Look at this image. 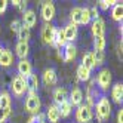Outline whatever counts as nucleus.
<instances>
[{"instance_id":"0eeeda50","label":"nucleus","mask_w":123,"mask_h":123,"mask_svg":"<svg viewBox=\"0 0 123 123\" xmlns=\"http://www.w3.org/2000/svg\"><path fill=\"white\" fill-rule=\"evenodd\" d=\"M55 5L52 3V2H45L42 5V9H40V13H42V18L43 21H46V22H50L52 19H54V16H55Z\"/></svg>"},{"instance_id":"4468645a","label":"nucleus","mask_w":123,"mask_h":123,"mask_svg":"<svg viewBox=\"0 0 123 123\" xmlns=\"http://www.w3.org/2000/svg\"><path fill=\"white\" fill-rule=\"evenodd\" d=\"M30 74H33V65L28 59H19L18 62V76L22 79H27Z\"/></svg>"},{"instance_id":"7c9ffc66","label":"nucleus","mask_w":123,"mask_h":123,"mask_svg":"<svg viewBox=\"0 0 123 123\" xmlns=\"http://www.w3.org/2000/svg\"><path fill=\"white\" fill-rule=\"evenodd\" d=\"M91 12H89V7H82V24L87 25L91 24Z\"/></svg>"},{"instance_id":"37998d69","label":"nucleus","mask_w":123,"mask_h":123,"mask_svg":"<svg viewBox=\"0 0 123 123\" xmlns=\"http://www.w3.org/2000/svg\"><path fill=\"white\" fill-rule=\"evenodd\" d=\"M89 123H101V122H99L98 119H96V120H93V122H89Z\"/></svg>"},{"instance_id":"a878e982","label":"nucleus","mask_w":123,"mask_h":123,"mask_svg":"<svg viewBox=\"0 0 123 123\" xmlns=\"http://www.w3.org/2000/svg\"><path fill=\"white\" fill-rule=\"evenodd\" d=\"M67 45V42H65V37H64V33L62 30H56L55 33V40H54V46L61 49V48H64Z\"/></svg>"},{"instance_id":"aec40b11","label":"nucleus","mask_w":123,"mask_h":123,"mask_svg":"<svg viewBox=\"0 0 123 123\" xmlns=\"http://www.w3.org/2000/svg\"><path fill=\"white\" fill-rule=\"evenodd\" d=\"M0 108L5 110L12 108V95L7 91H2V93H0Z\"/></svg>"},{"instance_id":"e433bc0d","label":"nucleus","mask_w":123,"mask_h":123,"mask_svg":"<svg viewBox=\"0 0 123 123\" xmlns=\"http://www.w3.org/2000/svg\"><path fill=\"white\" fill-rule=\"evenodd\" d=\"M18 9L24 13L25 11H27V2L25 0H19V5H18Z\"/></svg>"},{"instance_id":"f8f14e48","label":"nucleus","mask_w":123,"mask_h":123,"mask_svg":"<svg viewBox=\"0 0 123 123\" xmlns=\"http://www.w3.org/2000/svg\"><path fill=\"white\" fill-rule=\"evenodd\" d=\"M62 49L64 50L61 52V54H62V59L65 61V62H71V61L76 59V56H77V48L73 45V43H67Z\"/></svg>"},{"instance_id":"f257e3e1","label":"nucleus","mask_w":123,"mask_h":123,"mask_svg":"<svg viewBox=\"0 0 123 123\" xmlns=\"http://www.w3.org/2000/svg\"><path fill=\"white\" fill-rule=\"evenodd\" d=\"M95 111H96V119L101 123L108 120L111 116V104L107 96H101L98 102H95Z\"/></svg>"},{"instance_id":"79ce46f5","label":"nucleus","mask_w":123,"mask_h":123,"mask_svg":"<svg viewBox=\"0 0 123 123\" xmlns=\"http://www.w3.org/2000/svg\"><path fill=\"white\" fill-rule=\"evenodd\" d=\"M12 5H13V6H16V7H18V5H19V0H13V2H12Z\"/></svg>"},{"instance_id":"a211bd4d","label":"nucleus","mask_w":123,"mask_h":123,"mask_svg":"<svg viewBox=\"0 0 123 123\" xmlns=\"http://www.w3.org/2000/svg\"><path fill=\"white\" fill-rule=\"evenodd\" d=\"M54 101H55V105H59V104H62L64 101L68 99V92L65 87H56V89L54 91Z\"/></svg>"},{"instance_id":"9b49d317","label":"nucleus","mask_w":123,"mask_h":123,"mask_svg":"<svg viewBox=\"0 0 123 123\" xmlns=\"http://www.w3.org/2000/svg\"><path fill=\"white\" fill-rule=\"evenodd\" d=\"M36 22H37V16H36V12L33 9H27L22 13V24L21 25H24V27L31 30L34 25H36Z\"/></svg>"},{"instance_id":"a19ab883","label":"nucleus","mask_w":123,"mask_h":123,"mask_svg":"<svg viewBox=\"0 0 123 123\" xmlns=\"http://www.w3.org/2000/svg\"><path fill=\"white\" fill-rule=\"evenodd\" d=\"M117 56L122 58V42L119 43V48H117Z\"/></svg>"},{"instance_id":"c03bdc74","label":"nucleus","mask_w":123,"mask_h":123,"mask_svg":"<svg viewBox=\"0 0 123 123\" xmlns=\"http://www.w3.org/2000/svg\"><path fill=\"white\" fill-rule=\"evenodd\" d=\"M0 54H2V46H0Z\"/></svg>"},{"instance_id":"bb28decb","label":"nucleus","mask_w":123,"mask_h":123,"mask_svg":"<svg viewBox=\"0 0 123 123\" xmlns=\"http://www.w3.org/2000/svg\"><path fill=\"white\" fill-rule=\"evenodd\" d=\"M58 108H59L61 117H68L70 114H71V110H73V107H71V104L68 102V99L64 101L62 104H59V105H58Z\"/></svg>"},{"instance_id":"2eb2a0df","label":"nucleus","mask_w":123,"mask_h":123,"mask_svg":"<svg viewBox=\"0 0 123 123\" xmlns=\"http://www.w3.org/2000/svg\"><path fill=\"white\" fill-rule=\"evenodd\" d=\"M45 116H46L48 122H50V123H58V122H59V119H61V114H59V108H58V105H55V104L48 105Z\"/></svg>"},{"instance_id":"c756f323","label":"nucleus","mask_w":123,"mask_h":123,"mask_svg":"<svg viewBox=\"0 0 123 123\" xmlns=\"http://www.w3.org/2000/svg\"><path fill=\"white\" fill-rule=\"evenodd\" d=\"M93 61H95V67H101L105 62V54L104 52H92Z\"/></svg>"},{"instance_id":"2f4dec72","label":"nucleus","mask_w":123,"mask_h":123,"mask_svg":"<svg viewBox=\"0 0 123 123\" xmlns=\"http://www.w3.org/2000/svg\"><path fill=\"white\" fill-rule=\"evenodd\" d=\"M116 3H117L116 0H101V2H99V9H102V11H108L110 7H113Z\"/></svg>"},{"instance_id":"39448f33","label":"nucleus","mask_w":123,"mask_h":123,"mask_svg":"<svg viewBox=\"0 0 123 123\" xmlns=\"http://www.w3.org/2000/svg\"><path fill=\"white\" fill-rule=\"evenodd\" d=\"M95 83L99 86L101 91H107L111 86V71L108 68H101L98 71V74H96Z\"/></svg>"},{"instance_id":"5701e85b","label":"nucleus","mask_w":123,"mask_h":123,"mask_svg":"<svg viewBox=\"0 0 123 123\" xmlns=\"http://www.w3.org/2000/svg\"><path fill=\"white\" fill-rule=\"evenodd\" d=\"M111 18L117 22H122V19H123V5L120 2H117L111 7Z\"/></svg>"},{"instance_id":"cd10ccee","label":"nucleus","mask_w":123,"mask_h":123,"mask_svg":"<svg viewBox=\"0 0 123 123\" xmlns=\"http://www.w3.org/2000/svg\"><path fill=\"white\" fill-rule=\"evenodd\" d=\"M18 39H19V42H28L30 40V37H31V33H30V28H27V27H24V25H21V28L18 30Z\"/></svg>"},{"instance_id":"473e14b6","label":"nucleus","mask_w":123,"mask_h":123,"mask_svg":"<svg viewBox=\"0 0 123 123\" xmlns=\"http://www.w3.org/2000/svg\"><path fill=\"white\" fill-rule=\"evenodd\" d=\"M11 116V110H5V108H0V123H5L7 120V117Z\"/></svg>"},{"instance_id":"4be33fe9","label":"nucleus","mask_w":123,"mask_h":123,"mask_svg":"<svg viewBox=\"0 0 123 123\" xmlns=\"http://www.w3.org/2000/svg\"><path fill=\"white\" fill-rule=\"evenodd\" d=\"M70 22L74 24V25H80L82 24V7H73L70 11Z\"/></svg>"},{"instance_id":"412c9836","label":"nucleus","mask_w":123,"mask_h":123,"mask_svg":"<svg viewBox=\"0 0 123 123\" xmlns=\"http://www.w3.org/2000/svg\"><path fill=\"white\" fill-rule=\"evenodd\" d=\"M25 83H27V87H28V91H33V92H37L39 89V85H40V80H39V77L37 74H30L27 79H25ZM27 91V92H28Z\"/></svg>"},{"instance_id":"58836bf2","label":"nucleus","mask_w":123,"mask_h":123,"mask_svg":"<svg viewBox=\"0 0 123 123\" xmlns=\"http://www.w3.org/2000/svg\"><path fill=\"white\" fill-rule=\"evenodd\" d=\"M117 123H123V110L117 111Z\"/></svg>"},{"instance_id":"1a4fd4ad","label":"nucleus","mask_w":123,"mask_h":123,"mask_svg":"<svg viewBox=\"0 0 123 123\" xmlns=\"http://www.w3.org/2000/svg\"><path fill=\"white\" fill-rule=\"evenodd\" d=\"M68 102L71 104V107H79V105H82L83 102V92L79 86H74L71 92L68 95Z\"/></svg>"},{"instance_id":"b1692460","label":"nucleus","mask_w":123,"mask_h":123,"mask_svg":"<svg viewBox=\"0 0 123 123\" xmlns=\"http://www.w3.org/2000/svg\"><path fill=\"white\" fill-rule=\"evenodd\" d=\"M82 65L85 68H87L89 71H92V70L95 68V61H93L92 52H86V54L83 55V58H82Z\"/></svg>"},{"instance_id":"ddd939ff","label":"nucleus","mask_w":123,"mask_h":123,"mask_svg":"<svg viewBox=\"0 0 123 123\" xmlns=\"http://www.w3.org/2000/svg\"><path fill=\"white\" fill-rule=\"evenodd\" d=\"M42 80L46 86H55L56 82H58V76H56V71L54 68H46L42 74Z\"/></svg>"},{"instance_id":"6ab92c4d","label":"nucleus","mask_w":123,"mask_h":123,"mask_svg":"<svg viewBox=\"0 0 123 123\" xmlns=\"http://www.w3.org/2000/svg\"><path fill=\"white\" fill-rule=\"evenodd\" d=\"M111 98L116 104H122L123 101V85L122 83H116L111 87Z\"/></svg>"},{"instance_id":"f3484780","label":"nucleus","mask_w":123,"mask_h":123,"mask_svg":"<svg viewBox=\"0 0 123 123\" xmlns=\"http://www.w3.org/2000/svg\"><path fill=\"white\" fill-rule=\"evenodd\" d=\"M13 64V54L11 49H2V54H0V65L7 68Z\"/></svg>"},{"instance_id":"20e7f679","label":"nucleus","mask_w":123,"mask_h":123,"mask_svg":"<svg viewBox=\"0 0 123 123\" xmlns=\"http://www.w3.org/2000/svg\"><path fill=\"white\" fill-rule=\"evenodd\" d=\"M74 117H76L77 123H89L93 119V111H92L91 107H87L86 104H82V105H79V107H77Z\"/></svg>"},{"instance_id":"f704fd0d","label":"nucleus","mask_w":123,"mask_h":123,"mask_svg":"<svg viewBox=\"0 0 123 123\" xmlns=\"http://www.w3.org/2000/svg\"><path fill=\"white\" fill-rule=\"evenodd\" d=\"M89 12H91V19H98L99 18V11L96 9V7H91Z\"/></svg>"},{"instance_id":"7ed1b4c3","label":"nucleus","mask_w":123,"mask_h":123,"mask_svg":"<svg viewBox=\"0 0 123 123\" xmlns=\"http://www.w3.org/2000/svg\"><path fill=\"white\" fill-rule=\"evenodd\" d=\"M28 87H27V83H25V79H22L21 76H13L12 80H11V92L13 93V96L16 98H21L27 93Z\"/></svg>"},{"instance_id":"9d476101","label":"nucleus","mask_w":123,"mask_h":123,"mask_svg":"<svg viewBox=\"0 0 123 123\" xmlns=\"http://www.w3.org/2000/svg\"><path fill=\"white\" fill-rule=\"evenodd\" d=\"M62 33H64V37H65V42L67 43H73L77 37V33H79V27L71 22H68L65 27L62 28Z\"/></svg>"},{"instance_id":"72a5a7b5","label":"nucleus","mask_w":123,"mask_h":123,"mask_svg":"<svg viewBox=\"0 0 123 123\" xmlns=\"http://www.w3.org/2000/svg\"><path fill=\"white\" fill-rule=\"evenodd\" d=\"M19 28H21V21H19V19H13V21L11 22V30H12L13 33H18Z\"/></svg>"},{"instance_id":"f03ea898","label":"nucleus","mask_w":123,"mask_h":123,"mask_svg":"<svg viewBox=\"0 0 123 123\" xmlns=\"http://www.w3.org/2000/svg\"><path fill=\"white\" fill-rule=\"evenodd\" d=\"M40 108H42V102H40L37 92L28 91L27 98H25V111H28L31 116H37L40 113Z\"/></svg>"},{"instance_id":"393cba45","label":"nucleus","mask_w":123,"mask_h":123,"mask_svg":"<svg viewBox=\"0 0 123 123\" xmlns=\"http://www.w3.org/2000/svg\"><path fill=\"white\" fill-rule=\"evenodd\" d=\"M91 74H92V71H89L87 68H85L82 64L77 67V79L80 82H89L91 80Z\"/></svg>"},{"instance_id":"4c0bfd02","label":"nucleus","mask_w":123,"mask_h":123,"mask_svg":"<svg viewBox=\"0 0 123 123\" xmlns=\"http://www.w3.org/2000/svg\"><path fill=\"white\" fill-rule=\"evenodd\" d=\"M37 120H39V123H46V116H45V113H39V114H37Z\"/></svg>"},{"instance_id":"6e6552de","label":"nucleus","mask_w":123,"mask_h":123,"mask_svg":"<svg viewBox=\"0 0 123 123\" xmlns=\"http://www.w3.org/2000/svg\"><path fill=\"white\" fill-rule=\"evenodd\" d=\"M91 33H92V36L93 37H104V34H105V21L101 18L98 19H93L92 24H91Z\"/></svg>"},{"instance_id":"c85d7f7f","label":"nucleus","mask_w":123,"mask_h":123,"mask_svg":"<svg viewBox=\"0 0 123 123\" xmlns=\"http://www.w3.org/2000/svg\"><path fill=\"white\" fill-rule=\"evenodd\" d=\"M104 49H105V37H95L93 52H104Z\"/></svg>"},{"instance_id":"423d86ee","label":"nucleus","mask_w":123,"mask_h":123,"mask_svg":"<svg viewBox=\"0 0 123 123\" xmlns=\"http://www.w3.org/2000/svg\"><path fill=\"white\" fill-rule=\"evenodd\" d=\"M55 33H56V28H55L50 22H46V24L42 27V31H40V37H42L43 43H45V45H50V46H54Z\"/></svg>"},{"instance_id":"ea45409f","label":"nucleus","mask_w":123,"mask_h":123,"mask_svg":"<svg viewBox=\"0 0 123 123\" xmlns=\"http://www.w3.org/2000/svg\"><path fill=\"white\" fill-rule=\"evenodd\" d=\"M27 123H39V120H37V116H30V119L27 120Z\"/></svg>"},{"instance_id":"dca6fc26","label":"nucleus","mask_w":123,"mask_h":123,"mask_svg":"<svg viewBox=\"0 0 123 123\" xmlns=\"http://www.w3.org/2000/svg\"><path fill=\"white\" fill-rule=\"evenodd\" d=\"M15 54L16 56H18L19 59H27L28 54H30V45H28V42H19L16 43V46H15Z\"/></svg>"},{"instance_id":"c9c22d12","label":"nucleus","mask_w":123,"mask_h":123,"mask_svg":"<svg viewBox=\"0 0 123 123\" xmlns=\"http://www.w3.org/2000/svg\"><path fill=\"white\" fill-rule=\"evenodd\" d=\"M7 3H9L7 0H0V15L6 12V9H7Z\"/></svg>"}]
</instances>
